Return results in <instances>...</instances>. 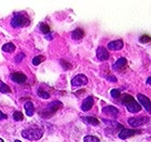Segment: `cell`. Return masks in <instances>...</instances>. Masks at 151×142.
Returning a JSON list of instances; mask_svg holds the SVG:
<instances>
[{"label": "cell", "instance_id": "cell-1", "mask_svg": "<svg viewBox=\"0 0 151 142\" xmlns=\"http://www.w3.org/2000/svg\"><path fill=\"white\" fill-rule=\"evenodd\" d=\"M22 136L27 140L36 141V140L41 139V137L43 136V129L41 127H37V126L29 127L27 129L23 130Z\"/></svg>", "mask_w": 151, "mask_h": 142}, {"label": "cell", "instance_id": "cell-2", "mask_svg": "<svg viewBox=\"0 0 151 142\" xmlns=\"http://www.w3.org/2000/svg\"><path fill=\"white\" fill-rule=\"evenodd\" d=\"M29 24H30V19L24 13L15 14L11 19V26H12L13 28H22V27L28 26Z\"/></svg>", "mask_w": 151, "mask_h": 142}, {"label": "cell", "instance_id": "cell-3", "mask_svg": "<svg viewBox=\"0 0 151 142\" xmlns=\"http://www.w3.org/2000/svg\"><path fill=\"white\" fill-rule=\"evenodd\" d=\"M62 108H63V103H62L60 100H55V101H53V102H51V103L47 106V109L43 111H41L39 114H40V116L47 118V117H51L52 115H54V114L56 113L58 110H60Z\"/></svg>", "mask_w": 151, "mask_h": 142}, {"label": "cell", "instance_id": "cell-4", "mask_svg": "<svg viewBox=\"0 0 151 142\" xmlns=\"http://www.w3.org/2000/svg\"><path fill=\"white\" fill-rule=\"evenodd\" d=\"M149 116H139V117H131L129 118V124L132 127H138L142 126L144 124L149 122Z\"/></svg>", "mask_w": 151, "mask_h": 142}, {"label": "cell", "instance_id": "cell-5", "mask_svg": "<svg viewBox=\"0 0 151 142\" xmlns=\"http://www.w3.org/2000/svg\"><path fill=\"white\" fill-rule=\"evenodd\" d=\"M88 82V80L84 74H78L71 80V85H73V87H80V86L86 85Z\"/></svg>", "mask_w": 151, "mask_h": 142}, {"label": "cell", "instance_id": "cell-6", "mask_svg": "<svg viewBox=\"0 0 151 142\" xmlns=\"http://www.w3.org/2000/svg\"><path fill=\"white\" fill-rule=\"evenodd\" d=\"M140 131H137V130L135 129H126V128H122L121 129V131L119 133V138L120 139H127V138H129V137H133L134 135H136V133H139Z\"/></svg>", "mask_w": 151, "mask_h": 142}, {"label": "cell", "instance_id": "cell-7", "mask_svg": "<svg viewBox=\"0 0 151 142\" xmlns=\"http://www.w3.org/2000/svg\"><path fill=\"white\" fill-rule=\"evenodd\" d=\"M137 99H138V101L140 102V103L145 107L146 111L147 112H149L150 113L151 112V108H150V99H149L147 96H145V95L142 94H138L137 95Z\"/></svg>", "mask_w": 151, "mask_h": 142}, {"label": "cell", "instance_id": "cell-8", "mask_svg": "<svg viewBox=\"0 0 151 142\" xmlns=\"http://www.w3.org/2000/svg\"><path fill=\"white\" fill-rule=\"evenodd\" d=\"M96 57L98 59L104 61V60H107L109 58V52L107 51V49H105L103 46H99L97 49V52H96Z\"/></svg>", "mask_w": 151, "mask_h": 142}, {"label": "cell", "instance_id": "cell-9", "mask_svg": "<svg viewBox=\"0 0 151 142\" xmlns=\"http://www.w3.org/2000/svg\"><path fill=\"white\" fill-rule=\"evenodd\" d=\"M94 106V98L92 96H88L84 99L83 103L81 104V110L82 111H88L91 110L92 107Z\"/></svg>", "mask_w": 151, "mask_h": 142}, {"label": "cell", "instance_id": "cell-10", "mask_svg": "<svg viewBox=\"0 0 151 142\" xmlns=\"http://www.w3.org/2000/svg\"><path fill=\"white\" fill-rule=\"evenodd\" d=\"M126 108L132 113H137V112H139V111L142 110V106L138 102H136L135 99H133L131 102H129V103L126 104Z\"/></svg>", "mask_w": 151, "mask_h": 142}, {"label": "cell", "instance_id": "cell-11", "mask_svg": "<svg viewBox=\"0 0 151 142\" xmlns=\"http://www.w3.org/2000/svg\"><path fill=\"white\" fill-rule=\"evenodd\" d=\"M103 112H104L106 115H109L110 117H116L119 115V110L116 109V107H112V106H107L103 109Z\"/></svg>", "mask_w": 151, "mask_h": 142}, {"label": "cell", "instance_id": "cell-12", "mask_svg": "<svg viewBox=\"0 0 151 142\" xmlns=\"http://www.w3.org/2000/svg\"><path fill=\"white\" fill-rule=\"evenodd\" d=\"M26 79H27L26 76L22 72H15L11 74V80L15 83H19V84H21V83H24L26 81Z\"/></svg>", "mask_w": 151, "mask_h": 142}, {"label": "cell", "instance_id": "cell-13", "mask_svg": "<svg viewBox=\"0 0 151 142\" xmlns=\"http://www.w3.org/2000/svg\"><path fill=\"white\" fill-rule=\"evenodd\" d=\"M108 50L110 51H119L123 47V42L121 40H116V41L109 42L107 45Z\"/></svg>", "mask_w": 151, "mask_h": 142}, {"label": "cell", "instance_id": "cell-14", "mask_svg": "<svg viewBox=\"0 0 151 142\" xmlns=\"http://www.w3.org/2000/svg\"><path fill=\"white\" fill-rule=\"evenodd\" d=\"M24 108H25V112L27 116H32V115H34V113H35V107H34V104H32V101L25 102Z\"/></svg>", "mask_w": 151, "mask_h": 142}, {"label": "cell", "instance_id": "cell-15", "mask_svg": "<svg viewBox=\"0 0 151 142\" xmlns=\"http://www.w3.org/2000/svg\"><path fill=\"white\" fill-rule=\"evenodd\" d=\"M84 35H85V32L83 29L76 28L73 31V34H71V38H73V40H81V39L84 37Z\"/></svg>", "mask_w": 151, "mask_h": 142}, {"label": "cell", "instance_id": "cell-16", "mask_svg": "<svg viewBox=\"0 0 151 142\" xmlns=\"http://www.w3.org/2000/svg\"><path fill=\"white\" fill-rule=\"evenodd\" d=\"M126 64H127V60H126V58L122 57V58H119L116 63L113 64L112 68L114 70H119V69H121V68H124V67L126 66Z\"/></svg>", "mask_w": 151, "mask_h": 142}, {"label": "cell", "instance_id": "cell-17", "mask_svg": "<svg viewBox=\"0 0 151 142\" xmlns=\"http://www.w3.org/2000/svg\"><path fill=\"white\" fill-rule=\"evenodd\" d=\"M2 51L6 53H13L15 51V45L13 44L12 42H8L2 45Z\"/></svg>", "mask_w": 151, "mask_h": 142}, {"label": "cell", "instance_id": "cell-18", "mask_svg": "<svg viewBox=\"0 0 151 142\" xmlns=\"http://www.w3.org/2000/svg\"><path fill=\"white\" fill-rule=\"evenodd\" d=\"M85 123L90 124V125H93V126H97L99 125V120H97L96 117H93V116H86L83 118Z\"/></svg>", "mask_w": 151, "mask_h": 142}, {"label": "cell", "instance_id": "cell-19", "mask_svg": "<svg viewBox=\"0 0 151 142\" xmlns=\"http://www.w3.org/2000/svg\"><path fill=\"white\" fill-rule=\"evenodd\" d=\"M44 60H45V57H44L43 55H38L35 58H32V65L38 66V65H40L41 63H43Z\"/></svg>", "mask_w": 151, "mask_h": 142}, {"label": "cell", "instance_id": "cell-20", "mask_svg": "<svg viewBox=\"0 0 151 142\" xmlns=\"http://www.w3.org/2000/svg\"><path fill=\"white\" fill-rule=\"evenodd\" d=\"M0 93H2V94L11 93V88L9 87V85H6V83H2L1 81H0Z\"/></svg>", "mask_w": 151, "mask_h": 142}, {"label": "cell", "instance_id": "cell-21", "mask_svg": "<svg viewBox=\"0 0 151 142\" xmlns=\"http://www.w3.org/2000/svg\"><path fill=\"white\" fill-rule=\"evenodd\" d=\"M13 120L16 121V122H21V121L24 120V115L21 111H15L14 113H13Z\"/></svg>", "mask_w": 151, "mask_h": 142}, {"label": "cell", "instance_id": "cell-22", "mask_svg": "<svg viewBox=\"0 0 151 142\" xmlns=\"http://www.w3.org/2000/svg\"><path fill=\"white\" fill-rule=\"evenodd\" d=\"M38 96L41 98H43V99H49V98H50V94H49V93L40 88L38 89Z\"/></svg>", "mask_w": 151, "mask_h": 142}, {"label": "cell", "instance_id": "cell-23", "mask_svg": "<svg viewBox=\"0 0 151 142\" xmlns=\"http://www.w3.org/2000/svg\"><path fill=\"white\" fill-rule=\"evenodd\" d=\"M60 65L63 66V68L65 70H69L73 68V66H71V64L69 63V61H67L66 59H60Z\"/></svg>", "mask_w": 151, "mask_h": 142}, {"label": "cell", "instance_id": "cell-24", "mask_svg": "<svg viewBox=\"0 0 151 142\" xmlns=\"http://www.w3.org/2000/svg\"><path fill=\"white\" fill-rule=\"evenodd\" d=\"M84 142H99V139L95 136H86L84 137Z\"/></svg>", "mask_w": 151, "mask_h": 142}, {"label": "cell", "instance_id": "cell-25", "mask_svg": "<svg viewBox=\"0 0 151 142\" xmlns=\"http://www.w3.org/2000/svg\"><path fill=\"white\" fill-rule=\"evenodd\" d=\"M133 99H134V98H133L132 96H129V95H124L122 98V103L126 106V104L129 103V102H131Z\"/></svg>", "mask_w": 151, "mask_h": 142}, {"label": "cell", "instance_id": "cell-26", "mask_svg": "<svg viewBox=\"0 0 151 142\" xmlns=\"http://www.w3.org/2000/svg\"><path fill=\"white\" fill-rule=\"evenodd\" d=\"M40 29H41V31L43 32V34H49L50 32V26L47 25V24H41L40 25Z\"/></svg>", "mask_w": 151, "mask_h": 142}, {"label": "cell", "instance_id": "cell-27", "mask_svg": "<svg viewBox=\"0 0 151 142\" xmlns=\"http://www.w3.org/2000/svg\"><path fill=\"white\" fill-rule=\"evenodd\" d=\"M150 37L148 35H142L140 38H139V42H142V43H149L150 42Z\"/></svg>", "mask_w": 151, "mask_h": 142}, {"label": "cell", "instance_id": "cell-28", "mask_svg": "<svg viewBox=\"0 0 151 142\" xmlns=\"http://www.w3.org/2000/svg\"><path fill=\"white\" fill-rule=\"evenodd\" d=\"M110 95H111V97L113 98H119L120 96H121V93H120L119 89H111V92H110Z\"/></svg>", "mask_w": 151, "mask_h": 142}, {"label": "cell", "instance_id": "cell-29", "mask_svg": "<svg viewBox=\"0 0 151 142\" xmlns=\"http://www.w3.org/2000/svg\"><path fill=\"white\" fill-rule=\"evenodd\" d=\"M24 57H25V54H24V53H19V55L15 57L16 63H21V61H22V59H24Z\"/></svg>", "mask_w": 151, "mask_h": 142}, {"label": "cell", "instance_id": "cell-30", "mask_svg": "<svg viewBox=\"0 0 151 142\" xmlns=\"http://www.w3.org/2000/svg\"><path fill=\"white\" fill-rule=\"evenodd\" d=\"M8 118V116H6V114H4L2 112V111H0V121H2V120H6Z\"/></svg>", "mask_w": 151, "mask_h": 142}, {"label": "cell", "instance_id": "cell-31", "mask_svg": "<svg viewBox=\"0 0 151 142\" xmlns=\"http://www.w3.org/2000/svg\"><path fill=\"white\" fill-rule=\"evenodd\" d=\"M107 80L108 81H110V82H116V78H114L113 76H108Z\"/></svg>", "mask_w": 151, "mask_h": 142}, {"label": "cell", "instance_id": "cell-32", "mask_svg": "<svg viewBox=\"0 0 151 142\" xmlns=\"http://www.w3.org/2000/svg\"><path fill=\"white\" fill-rule=\"evenodd\" d=\"M150 82H151V79H150V78H149V79L147 80V84H148V85H149V84H150Z\"/></svg>", "mask_w": 151, "mask_h": 142}, {"label": "cell", "instance_id": "cell-33", "mask_svg": "<svg viewBox=\"0 0 151 142\" xmlns=\"http://www.w3.org/2000/svg\"><path fill=\"white\" fill-rule=\"evenodd\" d=\"M14 142H22V141H19V140H15Z\"/></svg>", "mask_w": 151, "mask_h": 142}, {"label": "cell", "instance_id": "cell-34", "mask_svg": "<svg viewBox=\"0 0 151 142\" xmlns=\"http://www.w3.org/2000/svg\"><path fill=\"white\" fill-rule=\"evenodd\" d=\"M0 142H4V141H3V140L1 139V138H0Z\"/></svg>", "mask_w": 151, "mask_h": 142}]
</instances>
